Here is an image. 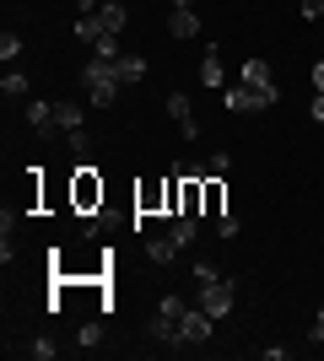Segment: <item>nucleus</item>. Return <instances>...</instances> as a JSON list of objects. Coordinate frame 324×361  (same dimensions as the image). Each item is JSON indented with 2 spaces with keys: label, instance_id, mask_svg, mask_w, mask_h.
Masks as SVG:
<instances>
[{
  "label": "nucleus",
  "instance_id": "28",
  "mask_svg": "<svg viewBox=\"0 0 324 361\" xmlns=\"http://www.w3.org/2000/svg\"><path fill=\"white\" fill-rule=\"evenodd\" d=\"M303 16H308V22H319V16H324V0H303Z\"/></svg>",
  "mask_w": 324,
  "mask_h": 361
},
{
  "label": "nucleus",
  "instance_id": "23",
  "mask_svg": "<svg viewBox=\"0 0 324 361\" xmlns=\"http://www.w3.org/2000/svg\"><path fill=\"white\" fill-rule=\"evenodd\" d=\"M227 167H232V157H227V151H216L211 162H205V173H211V178H227Z\"/></svg>",
  "mask_w": 324,
  "mask_h": 361
},
{
  "label": "nucleus",
  "instance_id": "18",
  "mask_svg": "<svg viewBox=\"0 0 324 361\" xmlns=\"http://www.w3.org/2000/svg\"><path fill=\"white\" fill-rule=\"evenodd\" d=\"M200 81H205V87H222V60H216V54L200 60Z\"/></svg>",
  "mask_w": 324,
  "mask_h": 361
},
{
  "label": "nucleus",
  "instance_id": "8",
  "mask_svg": "<svg viewBox=\"0 0 324 361\" xmlns=\"http://www.w3.org/2000/svg\"><path fill=\"white\" fill-rule=\"evenodd\" d=\"M97 22H103V32H114V38H119L124 22H130V11H124L119 0H103V6H97Z\"/></svg>",
  "mask_w": 324,
  "mask_h": 361
},
{
  "label": "nucleus",
  "instance_id": "15",
  "mask_svg": "<svg viewBox=\"0 0 324 361\" xmlns=\"http://www.w3.org/2000/svg\"><path fill=\"white\" fill-rule=\"evenodd\" d=\"M54 124L60 130H81V103H54Z\"/></svg>",
  "mask_w": 324,
  "mask_h": 361
},
{
  "label": "nucleus",
  "instance_id": "1",
  "mask_svg": "<svg viewBox=\"0 0 324 361\" xmlns=\"http://www.w3.org/2000/svg\"><path fill=\"white\" fill-rule=\"evenodd\" d=\"M281 92H254V87H222V103L227 114H260V108H276Z\"/></svg>",
  "mask_w": 324,
  "mask_h": 361
},
{
  "label": "nucleus",
  "instance_id": "3",
  "mask_svg": "<svg viewBox=\"0 0 324 361\" xmlns=\"http://www.w3.org/2000/svg\"><path fill=\"white\" fill-rule=\"evenodd\" d=\"M179 329H184V345H200V340H211L216 318L205 313V307H184V318H179Z\"/></svg>",
  "mask_w": 324,
  "mask_h": 361
},
{
  "label": "nucleus",
  "instance_id": "16",
  "mask_svg": "<svg viewBox=\"0 0 324 361\" xmlns=\"http://www.w3.org/2000/svg\"><path fill=\"white\" fill-rule=\"evenodd\" d=\"M87 97H92L97 108H108L114 97H119V81H97V87H87Z\"/></svg>",
  "mask_w": 324,
  "mask_h": 361
},
{
  "label": "nucleus",
  "instance_id": "24",
  "mask_svg": "<svg viewBox=\"0 0 324 361\" xmlns=\"http://www.w3.org/2000/svg\"><path fill=\"white\" fill-rule=\"evenodd\" d=\"M184 307H189L184 297H162V302H157V313H168V318H184Z\"/></svg>",
  "mask_w": 324,
  "mask_h": 361
},
{
  "label": "nucleus",
  "instance_id": "14",
  "mask_svg": "<svg viewBox=\"0 0 324 361\" xmlns=\"http://www.w3.org/2000/svg\"><path fill=\"white\" fill-rule=\"evenodd\" d=\"M114 65H119V81H124V87L146 75V60H140V54H119V60H114Z\"/></svg>",
  "mask_w": 324,
  "mask_h": 361
},
{
  "label": "nucleus",
  "instance_id": "20",
  "mask_svg": "<svg viewBox=\"0 0 324 361\" xmlns=\"http://www.w3.org/2000/svg\"><path fill=\"white\" fill-rule=\"evenodd\" d=\"M16 54H22V38H16V32H0V60L11 65Z\"/></svg>",
  "mask_w": 324,
  "mask_h": 361
},
{
  "label": "nucleus",
  "instance_id": "26",
  "mask_svg": "<svg viewBox=\"0 0 324 361\" xmlns=\"http://www.w3.org/2000/svg\"><path fill=\"white\" fill-rule=\"evenodd\" d=\"M81 345H87V350H97V345H103V334H97V324H87V329H81Z\"/></svg>",
  "mask_w": 324,
  "mask_h": 361
},
{
  "label": "nucleus",
  "instance_id": "29",
  "mask_svg": "<svg viewBox=\"0 0 324 361\" xmlns=\"http://www.w3.org/2000/svg\"><path fill=\"white\" fill-rule=\"evenodd\" d=\"M308 114H313V124H324V92H313V103H308Z\"/></svg>",
  "mask_w": 324,
  "mask_h": 361
},
{
  "label": "nucleus",
  "instance_id": "11",
  "mask_svg": "<svg viewBox=\"0 0 324 361\" xmlns=\"http://www.w3.org/2000/svg\"><path fill=\"white\" fill-rule=\"evenodd\" d=\"M97 81H119V65H114V60H92L87 71H81V87H97ZM119 87H124V81H119Z\"/></svg>",
  "mask_w": 324,
  "mask_h": 361
},
{
  "label": "nucleus",
  "instance_id": "9",
  "mask_svg": "<svg viewBox=\"0 0 324 361\" xmlns=\"http://www.w3.org/2000/svg\"><path fill=\"white\" fill-rule=\"evenodd\" d=\"M244 87H254V92H281V87H270V65H265V60H244Z\"/></svg>",
  "mask_w": 324,
  "mask_h": 361
},
{
  "label": "nucleus",
  "instance_id": "17",
  "mask_svg": "<svg viewBox=\"0 0 324 361\" xmlns=\"http://www.w3.org/2000/svg\"><path fill=\"white\" fill-rule=\"evenodd\" d=\"M76 38L97 44V38H103V22H97V16H76Z\"/></svg>",
  "mask_w": 324,
  "mask_h": 361
},
{
  "label": "nucleus",
  "instance_id": "27",
  "mask_svg": "<svg viewBox=\"0 0 324 361\" xmlns=\"http://www.w3.org/2000/svg\"><path fill=\"white\" fill-rule=\"evenodd\" d=\"M308 340H313V345H324V307L313 313V329H308Z\"/></svg>",
  "mask_w": 324,
  "mask_h": 361
},
{
  "label": "nucleus",
  "instance_id": "7",
  "mask_svg": "<svg viewBox=\"0 0 324 361\" xmlns=\"http://www.w3.org/2000/svg\"><path fill=\"white\" fill-rule=\"evenodd\" d=\"M92 200H103V183L92 167H76V205H92Z\"/></svg>",
  "mask_w": 324,
  "mask_h": 361
},
{
  "label": "nucleus",
  "instance_id": "25",
  "mask_svg": "<svg viewBox=\"0 0 324 361\" xmlns=\"http://www.w3.org/2000/svg\"><path fill=\"white\" fill-rule=\"evenodd\" d=\"M216 232H222V238H238V216L222 211V216H216Z\"/></svg>",
  "mask_w": 324,
  "mask_h": 361
},
{
  "label": "nucleus",
  "instance_id": "31",
  "mask_svg": "<svg viewBox=\"0 0 324 361\" xmlns=\"http://www.w3.org/2000/svg\"><path fill=\"white\" fill-rule=\"evenodd\" d=\"M173 6H195V0H173Z\"/></svg>",
  "mask_w": 324,
  "mask_h": 361
},
{
  "label": "nucleus",
  "instance_id": "22",
  "mask_svg": "<svg viewBox=\"0 0 324 361\" xmlns=\"http://www.w3.org/2000/svg\"><path fill=\"white\" fill-rule=\"evenodd\" d=\"M22 350H28L32 361H54V345H49V340H28Z\"/></svg>",
  "mask_w": 324,
  "mask_h": 361
},
{
  "label": "nucleus",
  "instance_id": "30",
  "mask_svg": "<svg viewBox=\"0 0 324 361\" xmlns=\"http://www.w3.org/2000/svg\"><path fill=\"white\" fill-rule=\"evenodd\" d=\"M313 92H324V60L313 65Z\"/></svg>",
  "mask_w": 324,
  "mask_h": 361
},
{
  "label": "nucleus",
  "instance_id": "13",
  "mask_svg": "<svg viewBox=\"0 0 324 361\" xmlns=\"http://www.w3.org/2000/svg\"><path fill=\"white\" fill-rule=\"evenodd\" d=\"M28 87H32V81L22 71H6V81H0V92H6L11 103H28Z\"/></svg>",
  "mask_w": 324,
  "mask_h": 361
},
{
  "label": "nucleus",
  "instance_id": "10",
  "mask_svg": "<svg viewBox=\"0 0 324 361\" xmlns=\"http://www.w3.org/2000/svg\"><path fill=\"white\" fill-rule=\"evenodd\" d=\"M184 254V248H179V243L168 238V232H162V238H152L146 243V259H152V264H173V259Z\"/></svg>",
  "mask_w": 324,
  "mask_h": 361
},
{
  "label": "nucleus",
  "instance_id": "19",
  "mask_svg": "<svg viewBox=\"0 0 324 361\" xmlns=\"http://www.w3.org/2000/svg\"><path fill=\"white\" fill-rule=\"evenodd\" d=\"M168 114H173L179 124H184V119H195V108H189V97H184V92H173V97H168Z\"/></svg>",
  "mask_w": 324,
  "mask_h": 361
},
{
  "label": "nucleus",
  "instance_id": "5",
  "mask_svg": "<svg viewBox=\"0 0 324 361\" xmlns=\"http://www.w3.org/2000/svg\"><path fill=\"white\" fill-rule=\"evenodd\" d=\"M146 334H152V340H157V345H184V329H179V318H168V313H157L152 318V324H146Z\"/></svg>",
  "mask_w": 324,
  "mask_h": 361
},
{
  "label": "nucleus",
  "instance_id": "21",
  "mask_svg": "<svg viewBox=\"0 0 324 361\" xmlns=\"http://www.w3.org/2000/svg\"><path fill=\"white\" fill-rule=\"evenodd\" d=\"M205 211H211V216H222V211H227V205H222V183H205Z\"/></svg>",
  "mask_w": 324,
  "mask_h": 361
},
{
  "label": "nucleus",
  "instance_id": "6",
  "mask_svg": "<svg viewBox=\"0 0 324 361\" xmlns=\"http://www.w3.org/2000/svg\"><path fill=\"white\" fill-rule=\"evenodd\" d=\"M168 238L179 243V248H189V243L200 238V221H195V216H168Z\"/></svg>",
  "mask_w": 324,
  "mask_h": 361
},
{
  "label": "nucleus",
  "instance_id": "4",
  "mask_svg": "<svg viewBox=\"0 0 324 361\" xmlns=\"http://www.w3.org/2000/svg\"><path fill=\"white\" fill-rule=\"evenodd\" d=\"M168 32L179 38V44H184V38H200V16H195V6H173Z\"/></svg>",
  "mask_w": 324,
  "mask_h": 361
},
{
  "label": "nucleus",
  "instance_id": "12",
  "mask_svg": "<svg viewBox=\"0 0 324 361\" xmlns=\"http://www.w3.org/2000/svg\"><path fill=\"white\" fill-rule=\"evenodd\" d=\"M28 124H32V130H49V124H54V103H44V97H28Z\"/></svg>",
  "mask_w": 324,
  "mask_h": 361
},
{
  "label": "nucleus",
  "instance_id": "2",
  "mask_svg": "<svg viewBox=\"0 0 324 361\" xmlns=\"http://www.w3.org/2000/svg\"><path fill=\"white\" fill-rule=\"evenodd\" d=\"M232 297H238V286H232V281H222V275H216V281H205V286H200V297H195V302H200L205 313H211L216 324H222V318L232 313Z\"/></svg>",
  "mask_w": 324,
  "mask_h": 361
}]
</instances>
